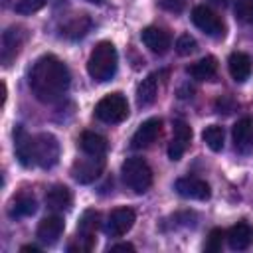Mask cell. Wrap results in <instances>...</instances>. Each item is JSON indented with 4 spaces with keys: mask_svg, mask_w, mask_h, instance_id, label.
<instances>
[{
    "mask_svg": "<svg viewBox=\"0 0 253 253\" xmlns=\"http://www.w3.org/2000/svg\"><path fill=\"white\" fill-rule=\"evenodd\" d=\"M28 81H30V89L42 103H53L61 99L69 89L71 75L59 57L47 53L34 63Z\"/></svg>",
    "mask_w": 253,
    "mask_h": 253,
    "instance_id": "6da1fadb",
    "label": "cell"
},
{
    "mask_svg": "<svg viewBox=\"0 0 253 253\" xmlns=\"http://www.w3.org/2000/svg\"><path fill=\"white\" fill-rule=\"evenodd\" d=\"M117 65H119V55L115 45L111 42H99L89 55L87 71L91 79H95L97 83H105L115 77Z\"/></svg>",
    "mask_w": 253,
    "mask_h": 253,
    "instance_id": "7a4b0ae2",
    "label": "cell"
},
{
    "mask_svg": "<svg viewBox=\"0 0 253 253\" xmlns=\"http://www.w3.org/2000/svg\"><path fill=\"white\" fill-rule=\"evenodd\" d=\"M121 176L123 182L128 190H132L134 194H144L150 186H152V170L146 164V160L132 156L126 158L121 166Z\"/></svg>",
    "mask_w": 253,
    "mask_h": 253,
    "instance_id": "3957f363",
    "label": "cell"
},
{
    "mask_svg": "<svg viewBox=\"0 0 253 253\" xmlns=\"http://www.w3.org/2000/svg\"><path fill=\"white\" fill-rule=\"evenodd\" d=\"M128 115V103L123 93H109L95 105V117L107 125L125 121Z\"/></svg>",
    "mask_w": 253,
    "mask_h": 253,
    "instance_id": "277c9868",
    "label": "cell"
},
{
    "mask_svg": "<svg viewBox=\"0 0 253 253\" xmlns=\"http://www.w3.org/2000/svg\"><path fill=\"white\" fill-rule=\"evenodd\" d=\"M101 225V215L97 210H85L79 225H77V235L75 243L69 245V251H91L95 247V233Z\"/></svg>",
    "mask_w": 253,
    "mask_h": 253,
    "instance_id": "5b68a950",
    "label": "cell"
},
{
    "mask_svg": "<svg viewBox=\"0 0 253 253\" xmlns=\"http://www.w3.org/2000/svg\"><path fill=\"white\" fill-rule=\"evenodd\" d=\"M59 160V142L51 132H40L34 136V164L47 170Z\"/></svg>",
    "mask_w": 253,
    "mask_h": 253,
    "instance_id": "8992f818",
    "label": "cell"
},
{
    "mask_svg": "<svg viewBox=\"0 0 253 253\" xmlns=\"http://www.w3.org/2000/svg\"><path fill=\"white\" fill-rule=\"evenodd\" d=\"M105 168V158L103 156H93V154H85L83 158H77L71 166V176L79 182V184H91L95 182L101 172Z\"/></svg>",
    "mask_w": 253,
    "mask_h": 253,
    "instance_id": "52a82bcc",
    "label": "cell"
},
{
    "mask_svg": "<svg viewBox=\"0 0 253 253\" xmlns=\"http://www.w3.org/2000/svg\"><path fill=\"white\" fill-rule=\"evenodd\" d=\"M192 22L198 30H202L204 34H208L211 38H223V34H225L223 20L208 6H196L192 10Z\"/></svg>",
    "mask_w": 253,
    "mask_h": 253,
    "instance_id": "ba28073f",
    "label": "cell"
},
{
    "mask_svg": "<svg viewBox=\"0 0 253 253\" xmlns=\"http://www.w3.org/2000/svg\"><path fill=\"white\" fill-rule=\"evenodd\" d=\"M24 40H26V32H24V28H20V26H10V28L2 34L0 57H2V63H4V65H10V63L18 57V53H20V49H22V45H24Z\"/></svg>",
    "mask_w": 253,
    "mask_h": 253,
    "instance_id": "9c48e42d",
    "label": "cell"
},
{
    "mask_svg": "<svg viewBox=\"0 0 253 253\" xmlns=\"http://www.w3.org/2000/svg\"><path fill=\"white\" fill-rule=\"evenodd\" d=\"M134 219H136V215L130 208H117L109 213V217L105 221V233L109 237H121L134 225Z\"/></svg>",
    "mask_w": 253,
    "mask_h": 253,
    "instance_id": "30bf717a",
    "label": "cell"
},
{
    "mask_svg": "<svg viewBox=\"0 0 253 253\" xmlns=\"http://www.w3.org/2000/svg\"><path fill=\"white\" fill-rule=\"evenodd\" d=\"M190 140H192V128H190V125L184 123L182 119H176L172 123V140L168 144V158L170 160H180L182 154L186 152Z\"/></svg>",
    "mask_w": 253,
    "mask_h": 253,
    "instance_id": "8fae6325",
    "label": "cell"
},
{
    "mask_svg": "<svg viewBox=\"0 0 253 253\" xmlns=\"http://www.w3.org/2000/svg\"><path fill=\"white\" fill-rule=\"evenodd\" d=\"M160 130H162V121L152 117V119H146L132 134L130 138V146L132 148H148L150 144L156 142V138L160 136Z\"/></svg>",
    "mask_w": 253,
    "mask_h": 253,
    "instance_id": "7c38bea8",
    "label": "cell"
},
{
    "mask_svg": "<svg viewBox=\"0 0 253 253\" xmlns=\"http://www.w3.org/2000/svg\"><path fill=\"white\" fill-rule=\"evenodd\" d=\"M176 192L188 200H208L210 198V184L196 176H184L176 180Z\"/></svg>",
    "mask_w": 253,
    "mask_h": 253,
    "instance_id": "4fadbf2b",
    "label": "cell"
},
{
    "mask_svg": "<svg viewBox=\"0 0 253 253\" xmlns=\"http://www.w3.org/2000/svg\"><path fill=\"white\" fill-rule=\"evenodd\" d=\"M231 136H233V146L237 152H241V154L251 152L253 150V119H249V117L239 119L233 125Z\"/></svg>",
    "mask_w": 253,
    "mask_h": 253,
    "instance_id": "5bb4252c",
    "label": "cell"
},
{
    "mask_svg": "<svg viewBox=\"0 0 253 253\" xmlns=\"http://www.w3.org/2000/svg\"><path fill=\"white\" fill-rule=\"evenodd\" d=\"M140 38H142L144 45H146L152 53H158V55L166 53V51L170 49V43H172L170 34H168L164 28H158V26H148V28H144L142 34H140Z\"/></svg>",
    "mask_w": 253,
    "mask_h": 253,
    "instance_id": "9a60e30c",
    "label": "cell"
},
{
    "mask_svg": "<svg viewBox=\"0 0 253 253\" xmlns=\"http://www.w3.org/2000/svg\"><path fill=\"white\" fill-rule=\"evenodd\" d=\"M14 150L22 166L28 168L34 164V136H30L20 125L14 128Z\"/></svg>",
    "mask_w": 253,
    "mask_h": 253,
    "instance_id": "2e32d148",
    "label": "cell"
},
{
    "mask_svg": "<svg viewBox=\"0 0 253 253\" xmlns=\"http://www.w3.org/2000/svg\"><path fill=\"white\" fill-rule=\"evenodd\" d=\"M225 239L233 251H243L253 243V227L247 221H237L235 225L229 227Z\"/></svg>",
    "mask_w": 253,
    "mask_h": 253,
    "instance_id": "e0dca14e",
    "label": "cell"
},
{
    "mask_svg": "<svg viewBox=\"0 0 253 253\" xmlns=\"http://www.w3.org/2000/svg\"><path fill=\"white\" fill-rule=\"evenodd\" d=\"M227 67H229V75L233 77V81L243 83L249 79L251 75V57L243 51H233L227 59Z\"/></svg>",
    "mask_w": 253,
    "mask_h": 253,
    "instance_id": "ac0fdd59",
    "label": "cell"
},
{
    "mask_svg": "<svg viewBox=\"0 0 253 253\" xmlns=\"http://www.w3.org/2000/svg\"><path fill=\"white\" fill-rule=\"evenodd\" d=\"M61 233H63V219L59 215H47L38 225V237L47 245H53L61 237Z\"/></svg>",
    "mask_w": 253,
    "mask_h": 253,
    "instance_id": "d6986e66",
    "label": "cell"
},
{
    "mask_svg": "<svg viewBox=\"0 0 253 253\" xmlns=\"http://www.w3.org/2000/svg\"><path fill=\"white\" fill-rule=\"evenodd\" d=\"M91 28V18L87 14H73L61 24V34L67 40H79L83 38Z\"/></svg>",
    "mask_w": 253,
    "mask_h": 253,
    "instance_id": "ffe728a7",
    "label": "cell"
},
{
    "mask_svg": "<svg viewBox=\"0 0 253 253\" xmlns=\"http://www.w3.org/2000/svg\"><path fill=\"white\" fill-rule=\"evenodd\" d=\"M71 192H69V188L67 186H63V184H57V186H53L47 194H45V204H47V208L51 210V211H67L69 208H71Z\"/></svg>",
    "mask_w": 253,
    "mask_h": 253,
    "instance_id": "44dd1931",
    "label": "cell"
},
{
    "mask_svg": "<svg viewBox=\"0 0 253 253\" xmlns=\"http://www.w3.org/2000/svg\"><path fill=\"white\" fill-rule=\"evenodd\" d=\"M79 148L85 152V154H93V156H105L107 148H109V142L105 136L97 134V132H91V130H85L81 132L79 136Z\"/></svg>",
    "mask_w": 253,
    "mask_h": 253,
    "instance_id": "7402d4cb",
    "label": "cell"
},
{
    "mask_svg": "<svg viewBox=\"0 0 253 253\" xmlns=\"http://www.w3.org/2000/svg\"><path fill=\"white\" fill-rule=\"evenodd\" d=\"M36 210H38L36 198L28 192H22L12 200L8 213H10V217H28V215H34Z\"/></svg>",
    "mask_w": 253,
    "mask_h": 253,
    "instance_id": "603a6c76",
    "label": "cell"
},
{
    "mask_svg": "<svg viewBox=\"0 0 253 253\" xmlns=\"http://www.w3.org/2000/svg\"><path fill=\"white\" fill-rule=\"evenodd\" d=\"M156 95H158V73H150L146 79L140 81L136 89V103L140 107H148L156 101Z\"/></svg>",
    "mask_w": 253,
    "mask_h": 253,
    "instance_id": "cb8c5ba5",
    "label": "cell"
},
{
    "mask_svg": "<svg viewBox=\"0 0 253 253\" xmlns=\"http://www.w3.org/2000/svg\"><path fill=\"white\" fill-rule=\"evenodd\" d=\"M188 73L196 79V81H210L215 73H217V59L213 55H208V57H202L200 61L192 63L188 67Z\"/></svg>",
    "mask_w": 253,
    "mask_h": 253,
    "instance_id": "d4e9b609",
    "label": "cell"
},
{
    "mask_svg": "<svg viewBox=\"0 0 253 253\" xmlns=\"http://www.w3.org/2000/svg\"><path fill=\"white\" fill-rule=\"evenodd\" d=\"M202 138H204V142H206L213 152H219V150L223 148L225 132H223V128H221L219 125H210V126H206V128H204Z\"/></svg>",
    "mask_w": 253,
    "mask_h": 253,
    "instance_id": "484cf974",
    "label": "cell"
},
{
    "mask_svg": "<svg viewBox=\"0 0 253 253\" xmlns=\"http://www.w3.org/2000/svg\"><path fill=\"white\" fill-rule=\"evenodd\" d=\"M235 18L243 24H253V0H237Z\"/></svg>",
    "mask_w": 253,
    "mask_h": 253,
    "instance_id": "4316f807",
    "label": "cell"
},
{
    "mask_svg": "<svg viewBox=\"0 0 253 253\" xmlns=\"http://www.w3.org/2000/svg\"><path fill=\"white\" fill-rule=\"evenodd\" d=\"M223 237H225L223 229H219V227L211 229V231H210V235H208V239H206V245H204V249H206L208 253H217V251L221 249Z\"/></svg>",
    "mask_w": 253,
    "mask_h": 253,
    "instance_id": "83f0119b",
    "label": "cell"
},
{
    "mask_svg": "<svg viewBox=\"0 0 253 253\" xmlns=\"http://www.w3.org/2000/svg\"><path fill=\"white\" fill-rule=\"evenodd\" d=\"M198 49V42L190 36V34H182L178 40H176V51L180 55H190Z\"/></svg>",
    "mask_w": 253,
    "mask_h": 253,
    "instance_id": "f1b7e54d",
    "label": "cell"
},
{
    "mask_svg": "<svg viewBox=\"0 0 253 253\" xmlns=\"http://www.w3.org/2000/svg\"><path fill=\"white\" fill-rule=\"evenodd\" d=\"M45 4H47V0H18L14 8L18 14H34V12L42 10Z\"/></svg>",
    "mask_w": 253,
    "mask_h": 253,
    "instance_id": "f546056e",
    "label": "cell"
},
{
    "mask_svg": "<svg viewBox=\"0 0 253 253\" xmlns=\"http://www.w3.org/2000/svg\"><path fill=\"white\" fill-rule=\"evenodd\" d=\"M160 8L166 10V12H172V14H180L186 6H188V0H158Z\"/></svg>",
    "mask_w": 253,
    "mask_h": 253,
    "instance_id": "4dcf8cb0",
    "label": "cell"
},
{
    "mask_svg": "<svg viewBox=\"0 0 253 253\" xmlns=\"http://www.w3.org/2000/svg\"><path fill=\"white\" fill-rule=\"evenodd\" d=\"M233 109H235V101H233L231 97H227V95H221V97L215 101V111H217L219 115H221V113H223V115H229Z\"/></svg>",
    "mask_w": 253,
    "mask_h": 253,
    "instance_id": "1f68e13d",
    "label": "cell"
},
{
    "mask_svg": "<svg viewBox=\"0 0 253 253\" xmlns=\"http://www.w3.org/2000/svg\"><path fill=\"white\" fill-rule=\"evenodd\" d=\"M109 251H134V247L130 243H119V245L109 247Z\"/></svg>",
    "mask_w": 253,
    "mask_h": 253,
    "instance_id": "d6a6232c",
    "label": "cell"
},
{
    "mask_svg": "<svg viewBox=\"0 0 253 253\" xmlns=\"http://www.w3.org/2000/svg\"><path fill=\"white\" fill-rule=\"evenodd\" d=\"M22 251H32V253H38L40 249H38L36 245H24V247H22Z\"/></svg>",
    "mask_w": 253,
    "mask_h": 253,
    "instance_id": "836d02e7",
    "label": "cell"
},
{
    "mask_svg": "<svg viewBox=\"0 0 253 253\" xmlns=\"http://www.w3.org/2000/svg\"><path fill=\"white\" fill-rule=\"evenodd\" d=\"M211 2H213V4H217V6H227L231 0H211Z\"/></svg>",
    "mask_w": 253,
    "mask_h": 253,
    "instance_id": "e575fe53",
    "label": "cell"
},
{
    "mask_svg": "<svg viewBox=\"0 0 253 253\" xmlns=\"http://www.w3.org/2000/svg\"><path fill=\"white\" fill-rule=\"evenodd\" d=\"M87 2H91V4H101L103 0H87Z\"/></svg>",
    "mask_w": 253,
    "mask_h": 253,
    "instance_id": "d590c367",
    "label": "cell"
}]
</instances>
